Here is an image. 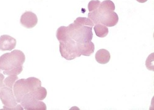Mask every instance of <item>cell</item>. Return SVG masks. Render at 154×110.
I'll use <instances>...</instances> for the list:
<instances>
[{
    "label": "cell",
    "instance_id": "obj_1",
    "mask_svg": "<svg viewBox=\"0 0 154 110\" xmlns=\"http://www.w3.org/2000/svg\"><path fill=\"white\" fill-rule=\"evenodd\" d=\"M25 56L19 50L12 51L0 57V70L5 75H18L23 70Z\"/></svg>",
    "mask_w": 154,
    "mask_h": 110
},
{
    "label": "cell",
    "instance_id": "obj_2",
    "mask_svg": "<svg viewBox=\"0 0 154 110\" xmlns=\"http://www.w3.org/2000/svg\"><path fill=\"white\" fill-rule=\"evenodd\" d=\"M88 16L95 25L100 23L109 27L116 25L119 20V16L116 13L100 4L97 9L90 12Z\"/></svg>",
    "mask_w": 154,
    "mask_h": 110
},
{
    "label": "cell",
    "instance_id": "obj_3",
    "mask_svg": "<svg viewBox=\"0 0 154 110\" xmlns=\"http://www.w3.org/2000/svg\"><path fill=\"white\" fill-rule=\"evenodd\" d=\"M40 86H42L41 81L35 77L16 81L13 86V90L17 103H20L25 95L35 91Z\"/></svg>",
    "mask_w": 154,
    "mask_h": 110
},
{
    "label": "cell",
    "instance_id": "obj_4",
    "mask_svg": "<svg viewBox=\"0 0 154 110\" xmlns=\"http://www.w3.org/2000/svg\"><path fill=\"white\" fill-rule=\"evenodd\" d=\"M92 28L89 26L80 25L74 22L67 27L69 37L79 43L91 41L93 38Z\"/></svg>",
    "mask_w": 154,
    "mask_h": 110
},
{
    "label": "cell",
    "instance_id": "obj_5",
    "mask_svg": "<svg viewBox=\"0 0 154 110\" xmlns=\"http://www.w3.org/2000/svg\"><path fill=\"white\" fill-rule=\"evenodd\" d=\"M59 43L60 53L63 58L72 60L82 56L79 52L77 43L72 38L66 41H60Z\"/></svg>",
    "mask_w": 154,
    "mask_h": 110
},
{
    "label": "cell",
    "instance_id": "obj_6",
    "mask_svg": "<svg viewBox=\"0 0 154 110\" xmlns=\"http://www.w3.org/2000/svg\"><path fill=\"white\" fill-rule=\"evenodd\" d=\"M0 99L4 105L5 109H23L21 105H19L12 89L5 86L0 91Z\"/></svg>",
    "mask_w": 154,
    "mask_h": 110
},
{
    "label": "cell",
    "instance_id": "obj_7",
    "mask_svg": "<svg viewBox=\"0 0 154 110\" xmlns=\"http://www.w3.org/2000/svg\"><path fill=\"white\" fill-rule=\"evenodd\" d=\"M21 106L27 110H46L47 107L45 103L40 100L23 98L20 102Z\"/></svg>",
    "mask_w": 154,
    "mask_h": 110
},
{
    "label": "cell",
    "instance_id": "obj_8",
    "mask_svg": "<svg viewBox=\"0 0 154 110\" xmlns=\"http://www.w3.org/2000/svg\"><path fill=\"white\" fill-rule=\"evenodd\" d=\"M20 22L23 27L30 29L36 25L38 23V17L32 12L26 11L22 15Z\"/></svg>",
    "mask_w": 154,
    "mask_h": 110
},
{
    "label": "cell",
    "instance_id": "obj_9",
    "mask_svg": "<svg viewBox=\"0 0 154 110\" xmlns=\"http://www.w3.org/2000/svg\"><path fill=\"white\" fill-rule=\"evenodd\" d=\"M16 40L12 36L4 34L0 36V50L2 51H12L16 47Z\"/></svg>",
    "mask_w": 154,
    "mask_h": 110
},
{
    "label": "cell",
    "instance_id": "obj_10",
    "mask_svg": "<svg viewBox=\"0 0 154 110\" xmlns=\"http://www.w3.org/2000/svg\"><path fill=\"white\" fill-rule=\"evenodd\" d=\"M47 96V91L45 88L42 86L38 87L35 91L29 92L25 95L23 98H27L30 99H35L37 100H43Z\"/></svg>",
    "mask_w": 154,
    "mask_h": 110
},
{
    "label": "cell",
    "instance_id": "obj_11",
    "mask_svg": "<svg viewBox=\"0 0 154 110\" xmlns=\"http://www.w3.org/2000/svg\"><path fill=\"white\" fill-rule=\"evenodd\" d=\"M78 49L81 55L90 56L94 53L95 46L92 41H89L85 43H77Z\"/></svg>",
    "mask_w": 154,
    "mask_h": 110
},
{
    "label": "cell",
    "instance_id": "obj_12",
    "mask_svg": "<svg viewBox=\"0 0 154 110\" xmlns=\"http://www.w3.org/2000/svg\"><path fill=\"white\" fill-rule=\"evenodd\" d=\"M95 58L100 64H107L110 60V52L104 49H101L96 52Z\"/></svg>",
    "mask_w": 154,
    "mask_h": 110
},
{
    "label": "cell",
    "instance_id": "obj_13",
    "mask_svg": "<svg viewBox=\"0 0 154 110\" xmlns=\"http://www.w3.org/2000/svg\"><path fill=\"white\" fill-rule=\"evenodd\" d=\"M94 30L97 36L99 38H104L109 33V29L107 27L102 24L98 23L95 25L94 27Z\"/></svg>",
    "mask_w": 154,
    "mask_h": 110
},
{
    "label": "cell",
    "instance_id": "obj_14",
    "mask_svg": "<svg viewBox=\"0 0 154 110\" xmlns=\"http://www.w3.org/2000/svg\"><path fill=\"white\" fill-rule=\"evenodd\" d=\"M56 37L58 41H66L70 39V38L69 37L68 32H67V27H64L62 26L59 27L56 32Z\"/></svg>",
    "mask_w": 154,
    "mask_h": 110
},
{
    "label": "cell",
    "instance_id": "obj_15",
    "mask_svg": "<svg viewBox=\"0 0 154 110\" xmlns=\"http://www.w3.org/2000/svg\"><path fill=\"white\" fill-rule=\"evenodd\" d=\"M73 22L80 25H86L91 27H94L93 22L89 18L86 17H78L76 19V20Z\"/></svg>",
    "mask_w": 154,
    "mask_h": 110
},
{
    "label": "cell",
    "instance_id": "obj_16",
    "mask_svg": "<svg viewBox=\"0 0 154 110\" xmlns=\"http://www.w3.org/2000/svg\"><path fill=\"white\" fill-rule=\"evenodd\" d=\"M18 80L17 75H9L8 77L4 79V84L5 86L13 89V86L16 82Z\"/></svg>",
    "mask_w": 154,
    "mask_h": 110
},
{
    "label": "cell",
    "instance_id": "obj_17",
    "mask_svg": "<svg viewBox=\"0 0 154 110\" xmlns=\"http://www.w3.org/2000/svg\"><path fill=\"white\" fill-rule=\"evenodd\" d=\"M100 3L101 2L99 1V0H91V1L88 3V6L89 13L97 9L99 7Z\"/></svg>",
    "mask_w": 154,
    "mask_h": 110
},
{
    "label": "cell",
    "instance_id": "obj_18",
    "mask_svg": "<svg viewBox=\"0 0 154 110\" xmlns=\"http://www.w3.org/2000/svg\"><path fill=\"white\" fill-rule=\"evenodd\" d=\"M153 57H154V53L151 54L147 58L146 60V67L148 70L151 71H154V67H153Z\"/></svg>",
    "mask_w": 154,
    "mask_h": 110
},
{
    "label": "cell",
    "instance_id": "obj_19",
    "mask_svg": "<svg viewBox=\"0 0 154 110\" xmlns=\"http://www.w3.org/2000/svg\"><path fill=\"white\" fill-rule=\"evenodd\" d=\"M4 79H5L4 75L0 73V91H1L2 89L5 86V84L3 82Z\"/></svg>",
    "mask_w": 154,
    "mask_h": 110
},
{
    "label": "cell",
    "instance_id": "obj_20",
    "mask_svg": "<svg viewBox=\"0 0 154 110\" xmlns=\"http://www.w3.org/2000/svg\"><path fill=\"white\" fill-rule=\"evenodd\" d=\"M136 1L140 3H146V1H147L148 0H136Z\"/></svg>",
    "mask_w": 154,
    "mask_h": 110
},
{
    "label": "cell",
    "instance_id": "obj_21",
    "mask_svg": "<svg viewBox=\"0 0 154 110\" xmlns=\"http://www.w3.org/2000/svg\"><path fill=\"white\" fill-rule=\"evenodd\" d=\"M0 71H1V70H0Z\"/></svg>",
    "mask_w": 154,
    "mask_h": 110
}]
</instances>
